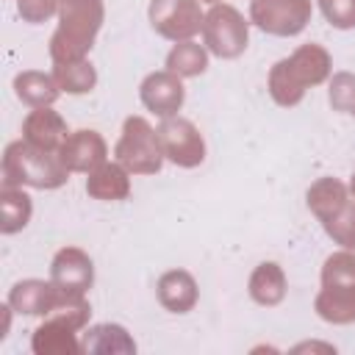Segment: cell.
<instances>
[{"label":"cell","instance_id":"17","mask_svg":"<svg viewBox=\"0 0 355 355\" xmlns=\"http://www.w3.org/2000/svg\"><path fill=\"white\" fill-rule=\"evenodd\" d=\"M86 194L100 202H122L130 197V172L119 161H105L86 178Z\"/></svg>","mask_w":355,"mask_h":355},{"label":"cell","instance_id":"28","mask_svg":"<svg viewBox=\"0 0 355 355\" xmlns=\"http://www.w3.org/2000/svg\"><path fill=\"white\" fill-rule=\"evenodd\" d=\"M316 3L333 28L338 31L355 28V0H316Z\"/></svg>","mask_w":355,"mask_h":355},{"label":"cell","instance_id":"10","mask_svg":"<svg viewBox=\"0 0 355 355\" xmlns=\"http://www.w3.org/2000/svg\"><path fill=\"white\" fill-rule=\"evenodd\" d=\"M139 100L150 114H155L161 119L175 116L186 103L183 78L169 69H155V72L144 75V80L139 83Z\"/></svg>","mask_w":355,"mask_h":355},{"label":"cell","instance_id":"18","mask_svg":"<svg viewBox=\"0 0 355 355\" xmlns=\"http://www.w3.org/2000/svg\"><path fill=\"white\" fill-rule=\"evenodd\" d=\"M14 94L19 103H25L31 108H42V105H53L61 97V89H58L53 72L22 69L14 75Z\"/></svg>","mask_w":355,"mask_h":355},{"label":"cell","instance_id":"14","mask_svg":"<svg viewBox=\"0 0 355 355\" xmlns=\"http://www.w3.org/2000/svg\"><path fill=\"white\" fill-rule=\"evenodd\" d=\"M67 136H69L67 119H64L58 111H53V105L33 108V111L22 119V139L31 141L33 147L58 153L61 144L67 141Z\"/></svg>","mask_w":355,"mask_h":355},{"label":"cell","instance_id":"21","mask_svg":"<svg viewBox=\"0 0 355 355\" xmlns=\"http://www.w3.org/2000/svg\"><path fill=\"white\" fill-rule=\"evenodd\" d=\"M313 311L327 324H352L355 322V291L322 286L313 300Z\"/></svg>","mask_w":355,"mask_h":355},{"label":"cell","instance_id":"22","mask_svg":"<svg viewBox=\"0 0 355 355\" xmlns=\"http://www.w3.org/2000/svg\"><path fill=\"white\" fill-rule=\"evenodd\" d=\"M83 352H136V341L122 324L103 322L92 324L80 338Z\"/></svg>","mask_w":355,"mask_h":355},{"label":"cell","instance_id":"20","mask_svg":"<svg viewBox=\"0 0 355 355\" xmlns=\"http://www.w3.org/2000/svg\"><path fill=\"white\" fill-rule=\"evenodd\" d=\"M31 216H33V202L25 194V189L3 183V189H0V233L14 236V233L25 230Z\"/></svg>","mask_w":355,"mask_h":355},{"label":"cell","instance_id":"1","mask_svg":"<svg viewBox=\"0 0 355 355\" xmlns=\"http://www.w3.org/2000/svg\"><path fill=\"white\" fill-rule=\"evenodd\" d=\"M105 22L103 0H61L58 6V28L50 36V58L53 64H69L89 58L94 39Z\"/></svg>","mask_w":355,"mask_h":355},{"label":"cell","instance_id":"11","mask_svg":"<svg viewBox=\"0 0 355 355\" xmlns=\"http://www.w3.org/2000/svg\"><path fill=\"white\" fill-rule=\"evenodd\" d=\"M58 158L69 172L89 175V172H94L97 166H103L108 161V144L97 130L80 128V130H72L67 136V141L58 150Z\"/></svg>","mask_w":355,"mask_h":355},{"label":"cell","instance_id":"24","mask_svg":"<svg viewBox=\"0 0 355 355\" xmlns=\"http://www.w3.org/2000/svg\"><path fill=\"white\" fill-rule=\"evenodd\" d=\"M53 78L58 89L67 94H89L97 86V69L89 58L69 61V64H53Z\"/></svg>","mask_w":355,"mask_h":355},{"label":"cell","instance_id":"16","mask_svg":"<svg viewBox=\"0 0 355 355\" xmlns=\"http://www.w3.org/2000/svg\"><path fill=\"white\" fill-rule=\"evenodd\" d=\"M247 294L252 302L263 305V308H275L286 300L288 294V280H286V272L277 261H261L252 272H250V280H247Z\"/></svg>","mask_w":355,"mask_h":355},{"label":"cell","instance_id":"6","mask_svg":"<svg viewBox=\"0 0 355 355\" xmlns=\"http://www.w3.org/2000/svg\"><path fill=\"white\" fill-rule=\"evenodd\" d=\"M313 14L311 0H250V22L269 36H297Z\"/></svg>","mask_w":355,"mask_h":355},{"label":"cell","instance_id":"31","mask_svg":"<svg viewBox=\"0 0 355 355\" xmlns=\"http://www.w3.org/2000/svg\"><path fill=\"white\" fill-rule=\"evenodd\" d=\"M200 3H208V6H216V3H222V0H200Z\"/></svg>","mask_w":355,"mask_h":355},{"label":"cell","instance_id":"4","mask_svg":"<svg viewBox=\"0 0 355 355\" xmlns=\"http://www.w3.org/2000/svg\"><path fill=\"white\" fill-rule=\"evenodd\" d=\"M114 158L130 175H155L161 172L166 155L158 139V128H153L144 116L130 114L122 122V133L114 144Z\"/></svg>","mask_w":355,"mask_h":355},{"label":"cell","instance_id":"7","mask_svg":"<svg viewBox=\"0 0 355 355\" xmlns=\"http://www.w3.org/2000/svg\"><path fill=\"white\" fill-rule=\"evenodd\" d=\"M147 19L158 36L169 42H186L202 33L205 11L200 0H150Z\"/></svg>","mask_w":355,"mask_h":355},{"label":"cell","instance_id":"13","mask_svg":"<svg viewBox=\"0 0 355 355\" xmlns=\"http://www.w3.org/2000/svg\"><path fill=\"white\" fill-rule=\"evenodd\" d=\"M291 78L308 92L311 86H322L324 80H330L333 75V58L327 53V47L316 44V42H308V44H300L288 58H283Z\"/></svg>","mask_w":355,"mask_h":355},{"label":"cell","instance_id":"19","mask_svg":"<svg viewBox=\"0 0 355 355\" xmlns=\"http://www.w3.org/2000/svg\"><path fill=\"white\" fill-rule=\"evenodd\" d=\"M352 194H349V186L341 183L338 178H319L308 186L305 191V202H308V211L324 222L327 216H333L344 202H349Z\"/></svg>","mask_w":355,"mask_h":355},{"label":"cell","instance_id":"3","mask_svg":"<svg viewBox=\"0 0 355 355\" xmlns=\"http://www.w3.org/2000/svg\"><path fill=\"white\" fill-rule=\"evenodd\" d=\"M92 305L86 297H64L61 305L44 316V322L31 333V349L36 355H78L83 352L78 333L89 324Z\"/></svg>","mask_w":355,"mask_h":355},{"label":"cell","instance_id":"27","mask_svg":"<svg viewBox=\"0 0 355 355\" xmlns=\"http://www.w3.org/2000/svg\"><path fill=\"white\" fill-rule=\"evenodd\" d=\"M327 103L333 111L355 116V72H333L327 80Z\"/></svg>","mask_w":355,"mask_h":355},{"label":"cell","instance_id":"2","mask_svg":"<svg viewBox=\"0 0 355 355\" xmlns=\"http://www.w3.org/2000/svg\"><path fill=\"white\" fill-rule=\"evenodd\" d=\"M69 180V169L61 164L58 153L33 147L25 139L8 141L3 150V183L6 186H28L53 191Z\"/></svg>","mask_w":355,"mask_h":355},{"label":"cell","instance_id":"29","mask_svg":"<svg viewBox=\"0 0 355 355\" xmlns=\"http://www.w3.org/2000/svg\"><path fill=\"white\" fill-rule=\"evenodd\" d=\"M61 0H17V14L22 17V22L39 25L47 22L53 14H58Z\"/></svg>","mask_w":355,"mask_h":355},{"label":"cell","instance_id":"25","mask_svg":"<svg viewBox=\"0 0 355 355\" xmlns=\"http://www.w3.org/2000/svg\"><path fill=\"white\" fill-rule=\"evenodd\" d=\"M322 286L355 291V250H338L322 263Z\"/></svg>","mask_w":355,"mask_h":355},{"label":"cell","instance_id":"9","mask_svg":"<svg viewBox=\"0 0 355 355\" xmlns=\"http://www.w3.org/2000/svg\"><path fill=\"white\" fill-rule=\"evenodd\" d=\"M50 280L64 297H86L94 283V261L80 247H61L50 261Z\"/></svg>","mask_w":355,"mask_h":355},{"label":"cell","instance_id":"30","mask_svg":"<svg viewBox=\"0 0 355 355\" xmlns=\"http://www.w3.org/2000/svg\"><path fill=\"white\" fill-rule=\"evenodd\" d=\"M349 194H352V200H355V172L349 175Z\"/></svg>","mask_w":355,"mask_h":355},{"label":"cell","instance_id":"12","mask_svg":"<svg viewBox=\"0 0 355 355\" xmlns=\"http://www.w3.org/2000/svg\"><path fill=\"white\" fill-rule=\"evenodd\" d=\"M64 294L55 288L53 280H39V277H25L19 283H14L8 288L6 302L11 305V311L22 313V316H50L58 305H61Z\"/></svg>","mask_w":355,"mask_h":355},{"label":"cell","instance_id":"23","mask_svg":"<svg viewBox=\"0 0 355 355\" xmlns=\"http://www.w3.org/2000/svg\"><path fill=\"white\" fill-rule=\"evenodd\" d=\"M208 47L194 42V39H186V42H175V47L166 53V67L169 72L180 75L183 80L186 78H200L205 69H208Z\"/></svg>","mask_w":355,"mask_h":355},{"label":"cell","instance_id":"26","mask_svg":"<svg viewBox=\"0 0 355 355\" xmlns=\"http://www.w3.org/2000/svg\"><path fill=\"white\" fill-rule=\"evenodd\" d=\"M322 227L341 250H355V200L344 202L333 216L322 222Z\"/></svg>","mask_w":355,"mask_h":355},{"label":"cell","instance_id":"5","mask_svg":"<svg viewBox=\"0 0 355 355\" xmlns=\"http://www.w3.org/2000/svg\"><path fill=\"white\" fill-rule=\"evenodd\" d=\"M202 44L216 58H239L250 44V22L230 3H216L202 19Z\"/></svg>","mask_w":355,"mask_h":355},{"label":"cell","instance_id":"15","mask_svg":"<svg viewBox=\"0 0 355 355\" xmlns=\"http://www.w3.org/2000/svg\"><path fill=\"white\" fill-rule=\"evenodd\" d=\"M155 297L169 313H189L200 300V286L189 269H166L155 283Z\"/></svg>","mask_w":355,"mask_h":355},{"label":"cell","instance_id":"8","mask_svg":"<svg viewBox=\"0 0 355 355\" xmlns=\"http://www.w3.org/2000/svg\"><path fill=\"white\" fill-rule=\"evenodd\" d=\"M158 139H161L166 161H172L180 169H194L205 161V139H202L200 128L180 114L161 119Z\"/></svg>","mask_w":355,"mask_h":355}]
</instances>
